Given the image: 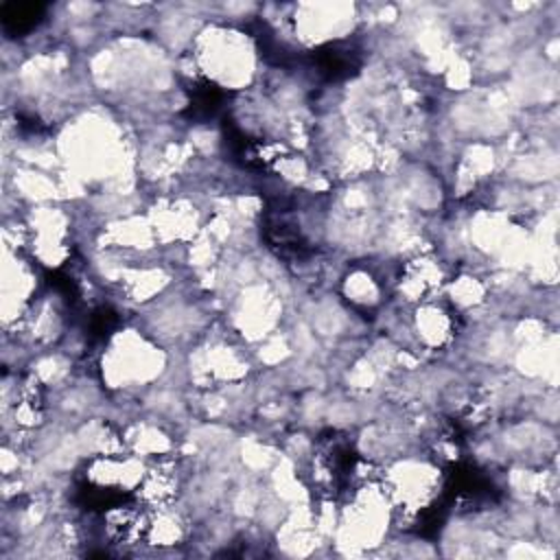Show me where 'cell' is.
<instances>
[{
    "mask_svg": "<svg viewBox=\"0 0 560 560\" xmlns=\"http://www.w3.org/2000/svg\"><path fill=\"white\" fill-rule=\"evenodd\" d=\"M252 46L247 37L234 31H212L199 42V61L208 77L223 81L225 85H238L252 74Z\"/></svg>",
    "mask_w": 560,
    "mask_h": 560,
    "instance_id": "cell-1",
    "label": "cell"
},
{
    "mask_svg": "<svg viewBox=\"0 0 560 560\" xmlns=\"http://www.w3.org/2000/svg\"><path fill=\"white\" fill-rule=\"evenodd\" d=\"M416 328H418V335L427 343L440 346L451 337V317L440 306L427 304V306H422V311H418Z\"/></svg>",
    "mask_w": 560,
    "mask_h": 560,
    "instance_id": "cell-2",
    "label": "cell"
}]
</instances>
